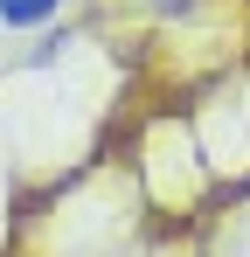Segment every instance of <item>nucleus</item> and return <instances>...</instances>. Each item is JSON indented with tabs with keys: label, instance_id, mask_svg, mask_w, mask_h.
<instances>
[{
	"label": "nucleus",
	"instance_id": "nucleus-2",
	"mask_svg": "<svg viewBox=\"0 0 250 257\" xmlns=\"http://www.w3.org/2000/svg\"><path fill=\"white\" fill-rule=\"evenodd\" d=\"M153 7H167V14H181V7H195V0H153Z\"/></svg>",
	"mask_w": 250,
	"mask_h": 257
},
{
	"label": "nucleus",
	"instance_id": "nucleus-1",
	"mask_svg": "<svg viewBox=\"0 0 250 257\" xmlns=\"http://www.w3.org/2000/svg\"><path fill=\"white\" fill-rule=\"evenodd\" d=\"M56 14H63V0H0V28H14V35L49 28Z\"/></svg>",
	"mask_w": 250,
	"mask_h": 257
}]
</instances>
